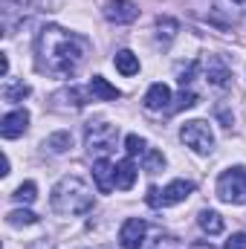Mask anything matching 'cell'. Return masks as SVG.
Returning a JSON list of instances; mask_svg holds the SVG:
<instances>
[{
  "instance_id": "1",
  "label": "cell",
  "mask_w": 246,
  "mask_h": 249,
  "mask_svg": "<svg viewBox=\"0 0 246 249\" xmlns=\"http://www.w3.org/2000/svg\"><path fill=\"white\" fill-rule=\"evenodd\" d=\"M35 53H38V70H44L50 75L70 78L81 70V64L90 53V44H87V38L50 23L38 32Z\"/></svg>"
},
{
  "instance_id": "2",
  "label": "cell",
  "mask_w": 246,
  "mask_h": 249,
  "mask_svg": "<svg viewBox=\"0 0 246 249\" xmlns=\"http://www.w3.org/2000/svg\"><path fill=\"white\" fill-rule=\"evenodd\" d=\"M50 203H53V212L58 214H87L93 209V188L87 186L81 177L70 174V177H61L53 194H50Z\"/></svg>"
},
{
  "instance_id": "3",
  "label": "cell",
  "mask_w": 246,
  "mask_h": 249,
  "mask_svg": "<svg viewBox=\"0 0 246 249\" xmlns=\"http://www.w3.org/2000/svg\"><path fill=\"white\" fill-rule=\"evenodd\" d=\"M217 200L229 203V206H244L246 203V168L244 165H232L217 177Z\"/></svg>"
},
{
  "instance_id": "4",
  "label": "cell",
  "mask_w": 246,
  "mask_h": 249,
  "mask_svg": "<svg viewBox=\"0 0 246 249\" xmlns=\"http://www.w3.org/2000/svg\"><path fill=\"white\" fill-rule=\"evenodd\" d=\"M180 139H183L185 148H191L194 154L200 157H209L214 151V133H211V124L206 119H191L180 127Z\"/></svg>"
},
{
  "instance_id": "5",
  "label": "cell",
  "mask_w": 246,
  "mask_h": 249,
  "mask_svg": "<svg viewBox=\"0 0 246 249\" xmlns=\"http://www.w3.org/2000/svg\"><path fill=\"white\" fill-rule=\"evenodd\" d=\"M84 142H87L90 157L96 154V157L102 160V157L110 154L113 145H116V127L107 124V122H90L87 124V130H84Z\"/></svg>"
},
{
  "instance_id": "6",
  "label": "cell",
  "mask_w": 246,
  "mask_h": 249,
  "mask_svg": "<svg viewBox=\"0 0 246 249\" xmlns=\"http://www.w3.org/2000/svg\"><path fill=\"white\" fill-rule=\"evenodd\" d=\"M145 235H148V223L139 217H127L119 229V244H122V249H142Z\"/></svg>"
},
{
  "instance_id": "7",
  "label": "cell",
  "mask_w": 246,
  "mask_h": 249,
  "mask_svg": "<svg viewBox=\"0 0 246 249\" xmlns=\"http://www.w3.org/2000/svg\"><path fill=\"white\" fill-rule=\"evenodd\" d=\"M105 18L110 23H133L139 18V6L133 0H107L105 3Z\"/></svg>"
},
{
  "instance_id": "8",
  "label": "cell",
  "mask_w": 246,
  "mask_h": 249,
  "mask_svg": "<svg viewBox=\"0 0 246 249\" xmlns=\"http://www.w3.org/2000/svg\"><path fill=\"white\" fill-rule=\"evenodd\" d=\"M26 127H29V113H26V110H9V113L0 119V133H3V139H18V136H23Z\"/></svg>"
},
{
  "instance_id": "9",
  "label": "cell",
  "mask_w": 246,
  "mask_h": 249,
  "mask_svg": "<svg viewBox=\"0 0 246 249\" xmlns=\"http://www.w3.org/2000/svg\"><path fill=\"white\" fill-rule=\"evenodd\" d=\"M93 180H96V188H99L102 194L113 191V186H116V165H113L107 157L96 160V162H93Z\"/></svg>"
},
{
  "instance_id": "10",
  "label": "cell",
  "mask_w": 246,
  "mask_h": 249,
  "mask_svg": "<svg viewBox=\"0 0 246 249\" xmlns=\"http://www.w3.org/2000/svg\"><path fill=\"white\" fill-rule=\"evenodd\" d=\"M191 191H194V183H191V180H171L168 186L162 188L159 203H162V206H177V203H185V200L191 197Z\"/></svg>"
},
{
  "instance_id": "11",
  "label": "cell",
  "mask_w": 246,
  "mask_h": 249,
  "mask_svg": "<svg viewBox=\"0 0 246 249\" xmlns=\"http://www.w3.org/2000/svg\"><path fill=\"white\" fill-rule=\"evenodd\" d=\"M145 107L148 110H168L171 107V90H168V84H162V81L151 84L148 93H145Z\"/></svg>"
},
{
  "instance_id": "12",
  "label": "cell",
  "mask_w": 246,
  "mask_h": 249,
  "mask_svg": "<svg viewBox=\"0 0 246 249\" xmlns=\"http://www.w3.org/2000/svg\"><path fill=\"white\" fill-rule=\"evenodd\" d=\"M206 78H209L214 87H229V81H232V70H229V64L223 61L220 55H211L209 64H206Z\"/></svg>"
},
{
  "instance_id": "13",
  "label": "cell",
  "mask_w": 246,
  "mask_h": 249,
  "mask_svg": "<svg viewBox=\"0 0 246 249\" xmlns=\"http://www.w3.org/2000/svg\"><path fill=\"white\" fill-rule=\"evenodd\" d=\"M87 90H90V96H93V99H99V102H116V99L122 96V90H119V87H113V84H110L107 78H102V75H93Z\"/></svg>"
},
{
  "instance_id": "14",
  "label": "cell",
  "mask_w": 246,
  "mask_h": 249,
  "mask_svg": "<svg viewBox=\"0 0 246 249\" xmlns=\"http://www.w3.org/2000/svg\"><path fill=\"white\" fill-rule=\"evenodd\" d=\"M133 183H136V165H133V160L127 157L122 162H116V188L127 191V188H133Z\"/></svg>"
},
{
  "instance_id": "15",
  "label": "cell",
  "mask_w": 246,
  "mask_h": 249,
  "mask_svg": "<svg viewBox=\"0 0 246 249\" xmlns=\"http://www.w3.org/2000/svg\"><path fill=\"white\" fill-rule=\"evenodd\" d=\"M197 223H200V229H203L206 235H220V232H223V217H220L214 209H203V212L197 214Z\"/></svg>"
},
{
  "instance_id": "16",
  "label": "cell",
  "mask_w": 246,
  "mask_h": 249,
  "mask_svg": "<svg viewBox=\"0 0 246 249\" xmlns=\"http://www.w3.org/2000/svg\"><path fill=\"white\" fill-rule=\"evenodd\" d=\"M113 67H116L122 75H136V72H139V55H133L130 50H122V53H116Z\"/></svg>"
},
{
  "instance_id": "17",
  "label": "cell",
  "mask_w": 246,
  "mask_h": 249,
  "mask_svg": "<svg viewBox=\"0 0 246 249\" xmlns=\"http://www.w3.org/2000/svg\"><path fill=\"white\" fill-rule=\"evenodd\" d=\"M70 145H72V133H70V130H58V133L47 136V142H44V148L53 151V154H64Z\"/></svg>"
},
{
  "instance_id": "18",
  "label": "cell",
  "mask_w": 246,
  "mask_h": 249,
  "mask_svg": "<svg viewBox=\"0 0 246 249\" xmlns=\"http://www.w3.org/2000/svg\"><path fill=\"white\" fill-rule=\"evenodd\" d=\"M29 93H32V90H29V84H23V81H6V84H3V99H6V102H23Z\"/></svg>"
},
{
  "instance_id": "19",
  "label": "cell",
  "mask_w": 246,
  "mask_h": 249,
  "mask_svg": "<svg viewBox=\"0 0 246 249\" xmlns=\"http://www.w3.org/2000/svg\"><path fill=\"white\" fill-rule=\"evenodd\" d=\"M177 32H180V23L174 18H157V35H159V41H174Z\"/></svg>"
},
{
  "instance_id": "20",
  "label": "cell",
  "mask_w": 246,
  "mask_h": 249,
  "mask_svg": "<svg viewBox=\"0 0 246 249\" xmlns=\"http://www.w3.org/2000/svg\"><path fill=\"white\" fill-rule=\"evenodd\" d=\"M6 220H9V226H32V223H38V214L29 209H15L6 214Z\"/></svg>"
},
{
  "instance_id": "21",
  "label": "cell",
  "mask_w": 246,
  "mask_h": 249,
  "mask_svg": "<svg viewBox=\"0 0 246 249\" xmlns=\"http://www.w3.org/2000/svg\"><path fill=\"white\" fill-rule=\"evenodd\" d=\"M18 203H35V197H38V186L32 183V180H26V183H20V186L15 188V194H12Z\"/></svg>"
},
{
  "instance_id": "22",
  "label": "cell",
  "mask_w": 246,
  "mask_h": 249,
  "mask_svg": "<svg viewBox=\"0 0 246 249\" xmlns=\"http://www.w3.org/2000/svg\"><path fill=\"white\" fill-rule=\"evenodd\" d=\"M162 168H165V157H162V151H145V171L157 174V171H162Z\"/></svg>"
},
{
  "instance_id": "23",
  "label": "cell",
  "mask_w": 246,
  "mask_h": 249,
  "mask_svg": "<svg viewBox=\"0 0 246 249\" xmlns=\"http://www.w3.org/2000/svg\"><path fill=\"white\" fill-rule=\"evenodd\" d=\"M124 151H127V157H136V154H145L148 148H145V139H142V136L130 133V136L124 139Z\"/></svg>"
},
{
  "instance_id": "24",
  "label": "cell",
  "mask_w": 246,
  "mask_h": 249,
  "mask_svg": "<svg viewBox=\"0 0 246 249\" xmlns=\"http://www.w3.org/2000/svg\"><path fill=\"white\" fill-rule=\"evenodd\" d=\"M194 105H197V93L183 90V93H180V99H177V105H174V110H185V107H194Z\"/></svg>"
},
{
  "instance_id": "25",
  "label": "cell",
  "mask_w": 246,
  "mask_h": 249,
  "mask_svg": "<svg viewBox=\"0 0 246 249\" xmlns=\"http://www.w3.org/2000/svg\"><path fill=\"white\" fill-rule=\"evenodd\" d=\"M223 249H246V232H235V235H229V241L223 244Z\"/></svg>"
},
{
  "instance_id": "26",
  "label": "cell",
  "mask_w": 246,
  "mask_h": 249,
  "mask_svg": "<svg viewBox=\"0 0 246 249\" xmlns=\"http://www.w3.org/2000/svg\"><path fill=\"white\" fill-rule=\"evenodd\" d=\"M44 0H6V6H18V9H35Z\"/></svg>"
},
{
  "instance_id": "27",
  "label": "cell",
  "mask_w": 246,
  "mask_h": 249,
  "mask_svg": "<svg viewBox=\"0 0 246 249\" xmlns=\"http://www.w3.org/2000/svg\"><path fill=\"white\" fill-rule=\"evenodd\" d=\"M159 194H162V191H159V188H148V197H145V200H148V206H154V209H159V206H162V203H159Z\"/></svg>"
},
{
  "instance_id": "28",
  "label": "cell",
  "mask_w": 246,
  "mask_h": 249,
  "mask_svg": "<svg viewBox=\"0 0 246 249\" xmlns=\"http://www.w3.org/2000/svg\"><path fill=\"white\" fill-rule=\"evenodd\" d=\"M0 75H9V55H0Z\"/></svg>"
},
{
  "instance_id": "29",
  "label": "cell",
  "mask_w": 246,
  "mask_h": 249,
  "mask_svg": "<svg viewBox=\"0 0 246 249\" xmlns=\"http://www.w3.org/2000/svg\"><path fill=\"white\" fill-rule=\"evenodd\" d=\"M232 3H246V0H232Z\"/></svg>"
}]
</instances>
